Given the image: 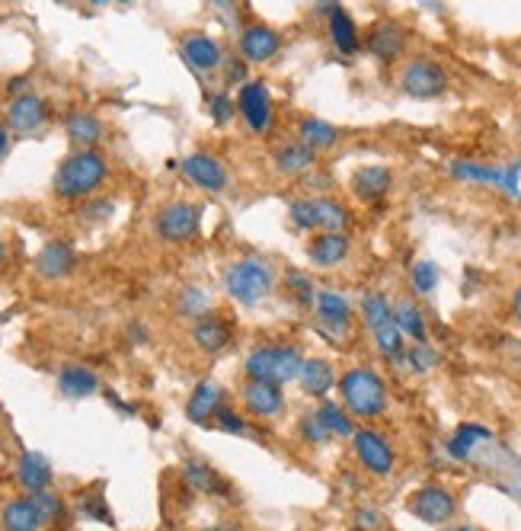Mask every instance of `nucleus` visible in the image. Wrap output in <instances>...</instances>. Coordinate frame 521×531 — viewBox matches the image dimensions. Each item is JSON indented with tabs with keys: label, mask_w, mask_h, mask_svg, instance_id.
<instances>
[{
	"label": "nucleus",
	"mask_w": 521,
	"mask_h": 531,
	"mask_svg": "<svg viewBox=\"0 0 521 531\" xmlns=\"http://www.w3.org/2000/svg\"><path fill=\"white\" fill-rule=\"evenodd\" d=\"M109 180V164L100 151H71L55 170L52 189L61 202L90 199Z\"/></svg>",
	"instance_id": "obj_1"
},
{
	"label": "nucleus",
	"mask_w": 521,
	"mask_h": 531,
	"mask_svg": "<svg viewBox=\"0 0 521 531\" xmlns=\"http://www.w3.org/2000/svg\"><path fill=\"white\" fill-rule=\"evenodd\" d=\"M336 388H339V400H343V410L352 420H378L390 404L384 378L365 365L349 368V372L339 375Z\"/></svg>",
	"instance_id": "obj_2"
},
{
	"label": "nucleus",
	"mask_w": 521,
	"mask_h": 531,
	"mask_svg": "<svg viewBox=\"0 0 521 531\" xmlns=\"http://www.w3.org/2000/svg\"><path fill=\"white\" fill-rule=\"evenodd\" d=\"M304 365V352L291 343H263L253 346L243 362V378L247 381H266V384H288L298 381V372Z\"/></svg>",
	"instance_id": "obj_3"
},
{
	"label": "nucleus",
	"mask_w": 521,
	"mask_h": 531,
	"mask_svg": "<svg viewBox=\"0 0 521 531\" xmlns=\"http://www.w3.org/2000/svg\"><path fill=\"white\" fill-rule=\"evenodd\" d=\"M221 285L227 298H234L243 308H253L266 295H272L275 288V272L266 260H259V256H240L231 266L224 269Z\"/></svg>",
	"instance_id": "obj_4"
},
{
	"label": "nucleus",
	"mask_w": 521,
	"mask_h": 531,
	"mask_svg": "<svg viewBox=\"0 0 521 531\" xmlns=\"http://www.w3.org/2000/svg\"><path fill=\"white\" fill-rule=\"evenodd\" d=\"M202 212L205 208L199 202H186V199L167 202L154 215V234L170 247L192 244V240L202 234Z\"/></svg>",
	"instance_id": "obj_5"
},
{
	"label": "nucleus",
	"mask_w": 521,
	"mask_h": 531,
	"mask_svg": "<svg viewBox=\"0 0 521 531\" xmlns=\"http://www.w3.org/2000/svg\"><path fill=\"white\" fill-rule=\"evenodd\" d=\"M406 509H410V516L419 522L445 528L458 519V496L442 484H422L419 490H413L410 500H406Z\"/></svg>",
	"instance_id": "obj_6"
},
{
	"label": "nucleus",
	"mask_w": 521,
	"mask_h": 531,
	"mask_svg": "<svg viewBox=\"0 0 521 531\" xmlns=\"http://www.w3.org/2000/svg\"><path fill=\"white\" fill-rule=\"evenodd\" d=\"M400 90L413 100H435V96L448 93L451 77L438 61L432 58H413L400 68Z\"/></svg>",
	"instance_id": "obj_7"
},
{
	"label": "nucleus",
	"mask_w": 521,
	"mask_h": 531,
	"mask_svg": "<svg viewBox=\"0 0 521 531\" xmlns=\"http://www.w3.org/2000/svg\"><path fill=\"white\" fill-rule=\"evenodd\" d=\"M352 452L362 464V471L371 477H390L397 471V452L394 445L387 442L384 432L371 429V426H358L352 436Z\"/></svg>",
	"instance_id": "obj_8"
},
{
	"label": "nucleus",
	"mask_w": 521,
	"mask_h": 531,
	"mask_svg": "<svg viewBox=\"0 0 521 531\" xmlns=\"http://www.w3.org/2000/svg\"><path fill=\"white\" fill-rule=\"evenodd\" d=\"M179 173H183V180L202 192H211V196H221L231 186V173L221 164L215 154L208 151H192L183 157V164H179Z\"/></svg>",
	"instance_id": "obj_9"
},
{
	"label": "nucleus",
	"mask_w": 521,
	"mask_h": 531,
	"mask_svg": "<svg viewBox=\"0 0 521 531\" xmlns=\"http://www.w3.org/2000/svg\"><path fill=\"white\" fill-rule=\"evenodd\" d=\"M237 116L243 119V125L250 128L253 135H266L272 125V93L263 80H247L237 90Z\"/></svg>",
	"instance_id": "obj_10"
},
{
	"label": "nucleus",
	"mask_w": 521,
	"mask_h": 531,
	"mask_svg": "<svg viewBox=\"0 0 521 531\" xmlns=\"http://www.w3.org/2000/svg\"><path fill=\"white\" fill-rule=\"evenodd\" d=\"M282 52V32L266 23H250L237 32V58L243 64H269Z\"/></svg>",
	"instance_id": "obj_11"
},
{
	"label": "nucleus",
	"mask_w": 521,
	"mask_h": 531,
	"mask_svg": "<svg viewBox=\"0 0 521 531\" xmlns=\"http://www.w3.org/2000/svg\"><path fill=\"white\" fill-rule=\"evenodd\" d=\"M240 400H243V410H247L253 420H279L285 413V388L279 384H266V381H247L243 378V388H240Z\"/></svg>",
	"instance_id": "obj_12"
},
{
	"label": "nucleus",
	"mask_w": 521,
	"mask_h": 531,
	"mask_svg": "<svg viewBox=\"0 0 521 531\" xmlns=\"http://www.w3.org/2000/svg\"><path fill=\"white\" fill-rule=\"evenodd\" d=\"M7 128L16 135H36L39 128L48 122V103L45 96L39 93H23V96H13L7 103Z\"/></svg>",
	"instance_id": "obj_13"
},
{
	"label": "nucleus",
	"mask_w": 521,
	"mask_h": 531,
	"mask_svg": "<svg viewBox=\"0 0 521 531\" xmlns=\"http://www.w3.org/2000/svg\"><path fill=\"white\" fill-rule=\"evenodd\" d=\"M179 55H183V61L199 74L218 71V68H224V61H227L221 42L211 39L208 32H189V36L179 42Z\"/></svg>",
	"instance_id": "obj_14"
},
{
	"label": "nucleus",
	"mask_w": 521,
	"mask_h": 531,
	"mask_svg": "<svg viewBox=\"0 0 521 531\" xmlns=\"http://www.w3.org/2000/svg\"><path fill=\"white\" fill-rule=\"evenodd\" d=\"M221 407H224V384L215 378H205L195 384L189 400H186V420L195 426H208L218 416Z\"/></svg>",
	"instance_id": "obj_15"
},
{
	"label": "nucleus",
	"mask_w": 521,
	"mask_h": 531,
	"mask_svg": "<svg viewBox=\"0 0 521 531\" xmlns=\"http://www.w3.org/2000/svg\"><path fill=\"white\" fill-rule=\"evenodd\" d=\"M77 266V253L68 240H48V244L36 253V260H32V269H36V276L48 279V282H58L64 276H71V269Z\"/></svg>",
	"instance_id": "obj_16"
},
{
	"label": "nucleus",
	"mask_w": 521,
	"mask_h": 531,
	"mask_svg": "<svg viewBox=\"0 0 521 531\" xmlns=\"http://www.w3.org/2000/svg\"><path fill=\"white\" fill-rule=\"evenodd\" d=\"M189 336H192L195 349L208 352V356H218V352L231 349V343H234V327H231V320H221V317H215V314H208V317H202V320H195L192 330H189Z\"/></svg>",
	"instance_id": "obj_17"
},
{
	"label": "nucleus",
	"mask_w": 521,
	"mask_h": 531,
	"mask_svg": "<svg viewBox=\"0 0 521 531\" xmlns=\"http://www.w3.org/2000/svg\"><path fill=\"white\" fill-rule=\"evenodd\" d=\"M365 48H368V55L378 61H397L406 52V32L394 20H381L371 26Z\"/></svg>",
	"instance_id": "obj_18"
},
{
	"label": "nucleus",
	"mask_w": 521,
	"mask_h": 531,
	"mask_svg": "<svg viewBox=\"0 0 521 531\" xmlns=\"http://www.w3.org/2000/svg\"><path fill=\"white\" fill-rule=\"evenodd\" d=\"M52 480H55L52 461L42 452H23L20 461H16V484L26 490V496L52 490Z\"/></svg>",
	"instance_id": "obj_19"
},
{
	"label": "nucleus",
	"mask_w": 521,
	"mask_h": 531,
	"mask_svg": "<svg viewBox=\"0 0 521 531\" xmlns=\"http://www.w3.org/2000/svg\"><path fill=\"white\" fill-rule=\"evenodd\" d=\"M336 368L330 359H304L301 372H298V384H301V394L304 397H314V400H327V394L336 388Z\"/></svg>",
	"instance_id": "obj_20"
},
{
	"label": "nucleus",
	"mask_w": 521,
	"mask_h": 531,
	"mask_svg": "<svg viewBox=\"0 0 521 531\" xmlns=\"http://www.w3.org/2000/svg\"><path fill=\"white\" fill-rule=\"evenodd\" d=\"M349 186L355 192V199L374 205V202H381L387 196L390 186H394V173H390L387 167H381V164H368V167H358L352 173Z\"/></svg>",
	"instance_id": "obj_21"
},
{
	"label": "nucleus",
	"mask_w": 521,
	"mask_h": 531,
	"mask_svg": "<svg viewBox=\"0 0 521 531\" xmlns=\"http://www.w3.org/2000/svg\"><path fill=\"white\" fill-rule=\"evenodd\" d=\"M352 250L349 234H314L311 244H307V260L317 269H336L346 260Z\"/></svg>",
	"instance_id": "obj_22"
},
{
	"label": "nucleus",
	"mask_w": 521,
	"mask_h": 531,
	"mask_svg": "<svg viewBox=\"0 0 521 531\" xmlns=\"http://www.w3.org/2000/svg\"><path fill=\"white\" fill-rule=\"evenodd\" d=\"M183 487L195 496H227V480L199 458L183 464Z\"/></svg>",
	"instance_id": "obj_23"
},
{
	"label": "nucleus",
	"mask_w": 521,
	"mask_h": 531,
	"mask_svg": "<svg viewBox=\"0 0 521 531\" xmlns=\"http://www.w3.org/2000/svg\"><path fill=\"white\" fill-rule=\"evenodd\" d=\"M64 135L74 144V151H96V144L106 138V125L100 116H93V112H74V116L64 122Z\"/></svg>",
	"instance_id": "obj_24"
},
{
	"label": "nucleus",
	"mask_w": 521,
	"mask_h": 531,
	"mask_svg": "<svg viewBox=\"0 0 521 531\" xmlns=\"http://www.w3.org/2000/svg\"><path fill=\"white\" fill-rule=\"evenodd\" d=\"M314 314L323 327H327L330 333H346L352 327V304L343 298V295H336V292H317L314 298Z\"/></svg>",
	"instance_id": "obj_25"
},
{
	"label": "nucleus",
	"mask_w": 521,
	"mask_h": 531,
	"mask_svg": "<svg viewBox=\"0 0 521 531\" xmlns=\"http://www.w3.org/2000/svg\"><path fill=\"white\" fill-rule=\"evenodd\" d=\"M0 528L4 531H42L39 509L32 503V496H13L0 506Z\"/></svg>",
	"instance_id": "obj_26"
},
{
	"label": "nucleus",
	"mask_w": 521,
	"mask_h": 531,
	"mask_svg": "<svg viewBox=\"0 0 521 531\" xmlns=\"http://www.w3.org/2000/svg\"><path fill=\"white\" fill-rule=\"evenodd\" d=\"M58 391L68 400L93 397L96 391H100V375L87 365H68V368H61V375H58Z\"/></svg>",
	"instance_id": "obj_27"
},
{
	"label": "nucleus",
	"mask_w": 521,
	"mask_h": 531,
	"mask_svg": "<svg viewBox=\"0 0 521 531\" xmlns=\"http://www.w3.org/2000/svg\"><path fill=\"white\" fill-rule=\"evenodd\" d=\"M272 164H275V170L285 173V176H304L307 170H314L317 154L311 148H304V144L295 138V141H285V144L275 148Z\"/></svg>",
	"instance_id": "obj_28"
},
{
	"label": "nucleus",
	"mask_w": 521,
	"mask_h": 531,
	"mask_svg": "<svg viewBox=\"0 0 521 531\" xmlns=\"http://www.w3.org/2000/svg\"><path fill=\"white\" fill-rule=\"evenodd\" d=\"M298 141L304 148H311L314 154L320 151H330L339 144V128L327 119H317V116H304L298 122Z\"/></svg>",
	"instance_id": "obj_29"
},
{
	"label": "nucleus",
	"mask_w": 521,
	"mask_h": 531,
	"mask_svg": "<svg viewBox=\"0 0 521 531\" xmlns=\"http://www.w3.org/2000/svg\"><path fill=\"white\" fill-rule=\"evenodd\" d=\"M390 324H394L403 336H410L413 343H426V317H422V311L413 301L400 298L394 308H390Z\"/></svg>",
	"instance_id": "obj_30"
},
{
	"label": "nucleus",
	"mask_w": 521,
	"mask_h": 531,
	"mask_svg": "<svg viewBox=\"0 0 521 531\" xmlns=\"http://www.w3.org/2000/svg\"><path fill=\"white\" fill-rule=\"evenodd\" d=\"M314 218H317V234H346L349 212L343 202H336L330 196L314 199Z\"/></svg>",
	"instance_id": "obj_31"
},
{
	"label": "nucleus",
	"mask_w": 521,
	"mask_h": 531,
	"mask_svg": "<svg viewBox=\"0 0 521 531\" xmlns=\"http://www.w3.org/2000/svg\"><path fill=\"white\" fill-rule=\"evenodd\" d=\"M173 308H176V317H183V320H202L208 317L211 311V295L205 292V288L199 285H183L179 288V295L173 298Z\"/></svg>",
	"instance_id": "obj_32"
},
{
	"label": "nucleus",
	"mask_w": 521,
	"mask_h": 531,
	"mask_svg": "<svg viewBox=\"0 0 521 531\" xmlns=\"http://www.w3.org/2000/svg\"><path fill=\"white\" fill-rule=\"evenodd\" d=\"M323 429L330 432L333 439H352L355 436V420L343 410V404H333V400H320V407L314 410Z\"/></svg>",
	"instance_id": "obj_33"
},
{
	"label": "nucleus",
	"mask_w": 521,
	"mask_h": 531,
	"mask_svg": "<svg viewBox=\"0 0 521 531\" xmlns=\"http://www.w3.org/2000/svg\"><path fill=\"white\" fill-rule=\"evenodd\" d=\"M330 39L343 55L358 52V29H355V20L343 7H330Z\"/></svg>",
	"instance_id": "obj_34"
},
{
	"label": "nucleus",
	"mask_w": 521,
	"mask_h": 531,
	"mask_svg": "<svg viewBox=\"0 0 521 531\" xmlns=\"http://www.w3.org/2000/svg\"><path fill=\"white\" fill-rule=\"evenodd\" d=\"M32 503H36V509H39L42 528H61L64 522L71 519V509H68V503H64V496H58L55 490L32 493Z\"/></svg>",
	"instance_id": "obj_35"
},
{
	"label": "nucleus",
	"mask_w": 521,
	"mask_h": 531,
	"mask_svg": "<svg viewBox=\"0 0 521 531\" xmlns=\"http://www.w3.org/2000/svg\"><path fill=\"white\" fill-rule=\"evenodd\" d=\"M282 288H285V295L301 304V308H314V298H317V285L314 279L307 276V272L301 269H288L285 272V279H282Z\"/></svg>",
	"instance_id": "obj_36"
},
{
	"label": "nucleus",
	"mask_w": 521,
	"mask_h": 531,
	"mask_svg": "<svg viewBox=\"0 0 521 531\" xmlns=\"http://www.w3.org/2000/svg\"><path fill=\"white\" fill-rule=\"evenodd\" d=\"M371 333H374V346H378L381 356L390 359L394 365H400L403 356H406V336H403L394 324H384V327L371 330Z\"/></svg>",
	"instance_id": "obj_37"
},
{
	"label": "nucleus",
	"mask_w": 521,
	"mask_h": 531,
	"mask_svg": "<svg viewBox=\"0 0 521 531\" xmlns=\"http://www.w3.org/2000/svg\"><path fill=\"white\" fill-rule=\"evenodd\" d=\"M390 308H394V304L387 301V295L371 292V295L362 298V304H358V314H362L368 330H378V327L390 324Z\"/></svg>",
	"instance_id": "obj_38"
},
{
	"label": "nucleus",
	"mask_w": 521,
	"mask_h": 531,
	"mask_svg": "<svg viewBox=\"0 0 521 531\" xmlns=\"http://www.w3.org/2000/svg\"><path fill=\"white\" fill-rule=\"evenodd\" d=\"M480 439H490V432H486L483 426H461L458 432H454V439L448 442V452L454 455V458H467V452L474 448Z\"/></svg>",
	"instance_id": "obj_39"
},
{
	"label": "nucleus",
	"mask_w": 521,
	"mask_h": 531,
	"mask_svg": "<svg viewBox=\"0 0 521 531\" xmlns=\"http://www.w3.org/2000/svg\"><path fill=\"white\" fill-rule=\"evenodd\" d=\"M403 362L410 365L416 375H426V372H432V368L438 365V352L429 343H413L410 349H406Z\"/></svg>",
	"instance_id": "obj_40"
},
{
	"label": "nucleus",
	"mask_w": 521,
	"mask_h": 531,
	"mask_svg": "<svg viewBox=\"0 0 521 531\" xmlns=\"http://www.w3.org/2000/svg\"><path fill=\"white\" fill-rule=\"evenodd\" d=\"M298 439L304 442V445H327L333 436H330V432L327 429H323V423L317 420V413L311 410V413H304L301 416V420H298Z\"/></svg>",
	"instance_id": "obj_41"
},
{
	"label": "nucleus",
	"mask_w": 521,
	"mask_h": 531,
	"mask_svg": "<svg viewBox=\"0 0 521 531\" xmlns=\"http://www.w3.org/2000/svg\"><path fill=\"white\" fill-rule=\"evenodd\" d=\"M288 221L291 228L298 231H317V218H314V199H295L288 205Z\"/></svg>",
	"instance_id": "obj_42"
},
{
	"label": "nucleus",
	"mask_w": 521,
	"mask_h": 531,
	"mask_svg": "<svg viewBox=\"0 0 521 531\" xmlns=\"http://www.w3.org/2000/svg\"><path fill=\"white\" fill-rule=\"evenodd\" d=\"M410 282H413V288H416V295L435 292V285H438V269H435V263H429V260L416 263L413 272H410Z\"/></svg>",
	"instance_id": "obj_43"
},
{
	"label": "nucleus",
	"mask_w": 521,
	"mask_h": 531,
	"mask_svg": "<svg viewBox=\"0 0 521 531\" xmlns=\"http://www.w3.org/2000/svg\"><path fill=\"white\" fill-rule=\"evenodd\" d=\"M215 423H218L221 432H231V436H243V432L250 429L247 413H237L234 407H221L218 416H215Z\"/></svg>",
	"instance_id": "obj_44"
},
{
	"label": "nucleus",
	"mask_w": 521,
	"mask_h": 531,
	"mask_svg": "<svg viewBox=\"0 0 521 531\" xmlns=\"http://www.w3.org/2000/svg\"><path fill=\"white\" fill-rule=\"evenodd\" d=\"M208 109H211V119H215L218 125H227L234 119V112H237L234 100H231V96H224V93H211L208 96Z\"/></svg>",
	"instance_id": "obj_45"
},
{
	"label": "nucleus",
	"mask_w": 521,
	"mask_h": 531,
	"mask_svg": "<svg viewBox=\"0 0 521 531\" xmlns=\"http://www.w3.org/2000/svg\"><path fill=\"white\" fill-rule=\"evenodd\" d=\"M77 516H84V519H96V522H112V519H109V506L103 503V496H93V493H87L84 500H80V506H77Z\"/></svg>",
	"instance_id": "obj_46"
},
{
	"label": "nucleus",
	"mask_w": 521,
	"mask_h": 531,
	"mask_svg": "<svg viewBox=\"0 0 521 531\" xmlns=\"http://www.w3.org/2000/svg\"><path fill=\"white\" fill-rule=\"evenodd\" d=\"M80 218L93 221V224L112 218V199H93V202H87L84 208H80Z\"/></svg>",
	"instance_id": "obj_47"
},
{
	"label": "nucleus",
	"mask_w": 521,
	"mask_h": 531,
	"mask_svg": "<svg viewBox=\"0 0 521 531\" xmlns=\"http://www.w3.org/2000/svg\"><path fill=\"white\" fill-rule=\"evenodd\" d=\"M224 74H227V84H247L250 80V64H243L240 58L234 61H224Z\"/></svg>",
	"instance_id": "obj_48"
},
{
	"label": "nucleus",
	"mask_w": 521,
	"mask_h": 531,
	"mask_svg": "<svg viewBox=\"0 0 521 531\" xmlns=\"http://www.w3.org/2000/svg\"><path fill=\"white\" fill-rule=\"evenodd\" d=\"M355 525H362V528L374 531V528L381 525V512H378V509H358V512H355Z\"/></svg>",
	"instance_id": "obj_49"
},
{
	"label": "nucleus",
	"mask_w": 521,
	"mask_h": 531,
	"mask_svg": "<svg viewBox=\"0 0 521 531\" xmlns=\"http://www.w3.org/2000/svg\"><path fill=\"white\" fill-rule=\"evenodd\" d=\"M10 141H13V132L7 128V122L0 119V160H4L10 154Z\"/></svg>",
	"instance_id": "obj_50"
},
{
	"label": "nucleus",
	"mask_w": 521,
	"mask_h": 531,
	"mask_svg": "<svg viewBox=\"0 0 521 531\" xmlns=\"http://www.w3.org/2000/svg\"><path fill=\"white\" fill-rule=\"evenodd\" d=\"M512 314H515V320L521 324V288H518V292L512 295Z\"/></svg>",
	"instance_id": "obj_51"
},
{
	"label": "nucleus",
	"mask_w": 521,
	"mask_h": 531,
	"mask_svg": "<svg viewBox=\"0 0 521 531\" xmlns=\"http://www.w3.org/2000/svg\"><path fill=\"white\" fill-rule=\"evenodd\" d=\"M202 531H243L240 525H231V522H224V525H211V528H202Z\"/></svg>",
	"instance_id": "obj_52"
},
{
	"label": "nucleus",
	"mask_w": 521,
	"mask_h": 531,
	"mask_svg": "<svg viewBox=\"0 0 521 531\" xmlns=\"http://www.w3.org/2000/svg\"><path fill=\"white\" fill-rule=\"evenodd\" d=\"M7 260H10V250H7V244H4V240H0V269L7 266Z\"/></svg>",
	"instance_id": "obj_53"
},
{
	"label": "nucleus",
	"mask_w": 521,
	"mask_h": 531,
	"mask_svg": "<svg viewBox=\"0 0 521 531\" xmlns=\"http://www.w3.org/2000/svg\"><path fill=\"white\" fill-rule=\"evenodd\" d=\"M442 531H477L474 525H445Z\"/></svg>",
	"instance_id": "obj_54"
}]
</instances>
